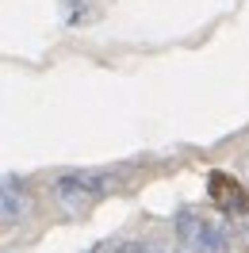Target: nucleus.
<instances>
[{
	"label": "nucleus",
	"mask_w": 249,
	"mask_h": 253,
	"mask_svg": "<svg viewBox=\"0 0 249 253\" xmlns=\"http://www.w3.org/2000/svg\"><path fill=\"white\" fill-rule=\"evenodd\" d=\"M176 234H180L188 253H226V230L200 211H180L176 215Z\"/></svg>",
	"instance_id": "nucleus-1"
},
{
	"label": "nucleus",
	"mask_w": 249,
	"mask_h": 253,
	"mask_svg": "<svg viewBox=\"0 0 249 253\" xmlns=\"http://www.w3.org/2000/svg\"><path fill=\"white\" fill-rule=\"evenodd\" d=\"M119 253H169V250H161V246H146V242H134V246H123Z\"/></svg>",
	"instance_id": "nucleus-4"
},
{
	"label": "nucleus",
	"mask_w": 249,
	"mask_h": 253,
	"mask_svg": "<svg viewBox=\"0 0 249 253\" xmlns=\"http://www.w3.org/2000/svg\"><path fill=\"white\" fill-rule=\"evenodd\" d=\"M108 188H111V180L100 173H65V176H58L54 196L62 200L65 211H88Z\"/></svg>",
	"instance_id": "nucleus-2"
},
{
	"label": "nucleus",
	"mask_w": 249,
	"mask_h": 253,
	"mask_svg": "<svg viewBox=\"0 0 249 253\" xmlns=\"http://www.w3.org/2000/svg\"><path fill=\"white\" fill-rule=\"evenodd\" d=\"M31 211V200H27V192L19 188V184H8V180H0V226H16L23 215Z\"/></svg>",
	"instance_id": "nucleus-3"
}]
</instances>
